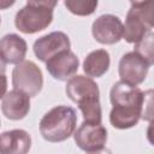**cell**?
Masks as SVG:
<instances>
[{
    "label": "cell",
    "mask_w": 154,
    "mask_h": 154,
    "mask_svg": "<svg viewBox=\"0 0 154 154\" xmlns=\"http://www.w3.org/2000/svg\"><path fill=\"white\" fill-rule=\"evenodd\" d=\"M109 101L113 106L109 123L116 129H130L140 119L152 120V90L143 93L138 87L119 81L109 91Z\"/></svg>",
    "instance_id": "1"
},
{
    "label": "cell",
    "mask_w": 154,
    "mask_h": 154,
    "mask_svg": "<svg viewBox=\"0 0 154 154\" xmlns=\"http://www.w3.org/2000/svg\"><path fill=\"white\" fill-rule=\"evenodd\" d=\"M69 99L78 105L84 122L101 123L102 113L100 105V90L96 82L87 76L77 75L71 77L65 88Z\"/></svg>",
    "instance_id": "2"
},
{
    "label": "cell",
    "mask_w": 154,
    "mask_h": 154,
    "mask_svg": "<svg viewBox=\"0 0 154 154\" xmlns=\"http://www.w3.org/2000/svg\"><path fill=\"white\" fill-rule=\"evenodd\" d=\"M77 124L75 108L65 105L49 109L40 120V132L48 142H63L73 135Z\"/></svg>",
    "instance_id": "3"
},
{
    "label": "cell",
    "mask_w": 154,
    "mask_h": 154,
    "mask_svg": "<svg viewBox=\"0 0 154 154\" xmlns=\"http://www.w3.org/2000/svg\"><path fill=\"white\" fill-rule=\"evenodd\" d=\"M54 0H30L14 17L16 28L24 34H35L46 29L53 20Z\"/></svg>",
    "instance_id": "4"
},
{
    "label": "cell",
    "mask_w": 154,
    "mask_h": 154,
    "mask_svg": "<svg viewBox=\"0 0 154 154\" xmlns=\"http://www.w3.org/2000/svg\"><path fill=\"white\" fill-rule=\"evenodd\" d=\"M128 11L125 25H123V37L129 43L140 42L148 32L153 31V1H131Z\"/></svg>",
    "instance_id": "5"
},
{
    "label": "cell",
    "mask_w": 154,
    "mask_h": 154,
    "mask_svg": "<svg viewBox=\"0 0 154 154\" xmlns=\"http://www.w3.org/2000/svg\"><path fill=\"white\" fill-rule=\"evenodd\" d=\"M12 85L14 90L26 94L29 97L36 96L43 85L41 69L31 60L17 64L12 71Z\"/></svg>",
    "instance_id": "6"
},
{
    "label": "cell",
    "mask_w": 154,
    "mask_h": 154,
    "mask_svg": "<svg viewBox=\"0 0 154 154\" xmlns=\"http://www.w3.org/2000/svg\"><path fill=\"white\" fill-rule=\"evenodd\" d=\"M149 67V63L138 53L132 51L125 53L120 58L118 65V73L122 82L129 85L137 87L138 84L144 82Z\"/></svg>",
    "instance_id": "7"
},
{
    "label": "cell",
    "mask_w": 154,
    "mask_h": 154,
    "mask_svg": "<svg viewBox=\"0 0 154 154\" xmlns=\"http://www.w3.org/2000/svg\"><path fill=\"white\" fill-rule=\"evenodd\" d=\"M77 147L87 153L96 152L103 148L107 142V130L99 123L83 122L73 134Z\"/></svg>",
    "instance_id": "8"
},
{
    "label": "cell",
    "mask_w": 154,
    "mask_h": 154,
    "mask_svg": "<svg viewBox=\"0 0 154 154\" xmlns=\"http://www.w3.org/2000/svg\"><path fill=\"white\" fill-rule=\"evenodd\" d=\"M94 38L102 45H114L123 37V23L114 14H102L91 25Z\"/></svg>",
    "instance_id": "9"
},
{
    "label": "cell",
    "mask_w": 154,
    "mask_h": 154,
    "mask_svg": "<svg viewBox=\"0 0 154 154\" xmlns=\"http://www.w3.org/2000/svg\"><path fill=\"white\" fill-rule=\"evenodd\" d=\"M71 47L69 36L63 31H53L38 37L32 46L36 58L43 63L54 57L55 54L69 51Z\"/></svg>",
    "instance_id": "10"
},
{
    "label": "cell",
    "mask_w": 154,
    "mask_h": 154,
    "mask_svg": "<svg viewBox=\"0 0 154 154\" xmlns=\"http://www.w3.org/2000/svg\"><path fill=\"white\" fill-rule=\"evenodd\" d=\"M79 66V60L73 52L63 51L46 61V69L49 75L59 81H69L75 76Z\"/></svg>",
    "instance_id": "11"
},
{
    "label": "cell",
    "mask_w": 154,
    "mask_h": 154,
    "mask_svg": "<svg viewBox=\"0 0 154 154\" xmlns=\"http://www.w3.org/2000/svg\"><path fill=\"white\" fill-rule=\"evenodd\" d=\"M31 136L23 129H13L0 134V154H28Z\"/></svg>",
    "instance_id": "12"
},
{
    "label": "cell",
    "mask_w": 154,
    "mask_h": 154,
    "mask_svg": "<svg viewBox=\"0 0 154 154\" xmlns=\"http://www.w3.org/2000/svg\"><path fill=\"white\" fill-rule=\"evenodd\" d=\"M26 41L17 34H7L0 38V58L6 64H19L26 55Z\"/></svg>",
    "instance_id": "13"
},
{
    "label": "cell",
    "mask_w": 154,
    "mask_h": 154,
    "mask_svg": "<svg viewBox=\"0 0 154 154\" xmlns=\"http://www.w3.org/2000/svg\"><path fill=\"white\" fill-rule=\"evenodd\" d=\"M1 111L11 120L23 119L30 111V97L18 90H11L2 97Z\"/></svg>",
    "instance_id": "14"
},
{
    "label": "cell",
    "mask_w": 154,
    "mask_h": 154,
    "mask_svg": "<svg viewBox=\"0 0 154 154\" xmlns=\"http://www.w3.org/2000/svg\"><path fill=\"white\" fill-rule=\"evenodd\" d=\"M111 59L106 49H96L90 52L83 61V71L89 77H101L109 69Z\"/></svg>",
    "instance_id": "15"
},
{
    "label": "cell",
    "mask_w": 154,
    "mask_h": 154,
    "mask_svg": "<svg viewBox=\"0 0 154 154\" xmlns=\"http://www.w3.org/2000/svg\"><path fill=\"white\" fill-rule=\"evenodd\" d=\"M65 7L76 16H89L95 12L97 7L96 0H66Z\"/></svg>",
    "instance_id": "16"
},
{
    "label": "cell",
    "mask_w": 154,
    "mask_h": 154,
    "mask_svg": "<svg viewBox=\"0 0 154 154\" xmlns=\"http://www.w3.org/2000/svg\"><path fill=\"white\" fill-rule=\"evenodd\" d=\"M134 52L138 53L142 58H144L149 65L152 66L154 63V55H153V31L148 32L140 42L135 43Z\"/></svg>",
    "instance_id": "17"
},
{
    "label": "cell",
    "mask_w": 154,
    "mask_h": 154,
    "mask_svg": "<svg viewBox=\"0 0 154 154\" xmlns=\"http://www.w3.org/2000/svg\"><path fill=\"white\" fill-rule=\"evenodd\" d=\"M7 91V77L4 75H0V99H2L6 95Z\"/></svg>",
    "instance_id": "18"
},
{
    "label": "cell",
    "mask_w": 154,
    "mask_h": 154,
    "mask_svg": "<svg viewBox=\"0 0 154 154\" xmlns=\"http://www.w3.org/2000/svg\"><path fill=\"white\" fill-rule=\"evenodd\" d=\"M88 154H112V152H111L109 149H107V148H102V149H100V150L90 152V153H88Z\"/></svg>",
    "instance_id": "19"
},
{
    "label": "cell",
    "mask_w": 154,
    "mask_h": 154,
    "mask_svg": "<svg viewBox=\"0 0 154 154\" xmlns=\"http://www.w3.org/2000/svg\"><path fill=\"white\" fill-rule=\"evenodd\" d=\"M14 4V1H1L0 2V8H6L8 6H12Z\"/></svg>",
    "instance_id": "20"
},
{
    "label": "cell",
    "mask_w": 154,
    "mask_h": 154,
    "mask_svg": "<svg viewBox=\"0 0 154 154\" xmlns=\"http://www.w3.org/2000/svg\"><path fill=\"white\" fill-rule=\"evenodd\" d=\"M6 71V64L4 63V60L0 58V75H4Z\"/></svg>",
    "instance_id": "21"
},
{
    "label": "cell",
    "mask_w": 154,
    "mask_h": 154,
    "mask_svg": "<svg viewBox=\"0 0 154 154\" xmlns=\"http://www.w3.org/2000/svg\"><path fill=\"white\" fill-rule=\"evenodd\" d=\"M0 24H1V18H0Z\"/></svg>",
    "instance_id": "22"
}]
</instances>
